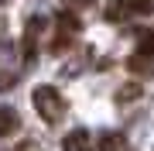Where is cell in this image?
I'll use <instances>...</instances> for the list:
<instances>
[{
  "label": "cell",
  "instance_id": "cell-1",
  "mask_svg": "<svg viewBox=\"0 0 154 151\" xmlns=\"http://www.w3.org/2000/svg\"><path fill=\"white\" fill-rule=\"evenodd\" d=\"M31 103H34V110H38V117L45 124H58L62 113H65V100H62V93L55 86H34Z\"/></svg>",
  "mask_w": 154,
  "mask_h": 151
},
{
  "label": "cell",
  "instance_id": "cell-11",
  "mask_svg": "<svg viewBox=\"0 0 154 151\" xmlns=\"http://www.w3.org/2000/svg\"><path fill=\"white\" fill-rule=\"evenodd\" d=\"M14 83H17V79H14V76H0V90H11V86H14Z\"/></svg>",
  "mask_w": 154,
  "mask_h": 151
},
{
  "label": "cell",
  "instance_id": "cell-4",
  "mask_svg": "<svg viewBox=\"0 0 154 151\" xmlns=\"http://www.w3.org/2000/svg\"><path fill=\"white\" fill-rule=\"evenodd\" d=\"M127 69H130L134 76H154V55H144V52H137V55L127 58Z\"/></svg>",
  "mask_w": 154,
  "mask_h": 151
},
{
  "label": "cell",
  "instance_id": "cell-2",
  "mask_svg": "<svg viewBox=\"0 0 154 151\" xmlns=\"http://www.w3.org/2000/svg\"><path fill=\"white\" fill-rule=\"evenodd\" d=\"M62 151H93V137H89V131H82V127L69 131V134L62 137Z\"/></svg>",
  "mask_w": 154,
  "mask_h": 151
},
{
  "label": "cell",
  "instance_id": "cell-5",
  "mask_svg": "<svg viewBox=\"0 0 154 151\" xmlns=\"http://www.w3.org/2000/svg\"><path fill=\"white\" fill-rule=\"evenodd\" d=\"M144 93V86L140 83H127V86H120V90H116V103H134V100H137V96Z\"/></svg>",
  "mask_w": 154,
  "mask_h": 151
},
{
  "label": "cell",
  "instance_id": "cell-3",
  "mask_svg": "<svg viewBox=\"0 0 154 151\" xmlns=\"http://www.w3.org/2000/svg\"><path fill=\"white\" fill-rule=\"evenodd\" d=\"M21 131V113L14 106H0V137H11Z\"/></svg>",
  "mask_w": 154,
  "mask_h": 151
},
{
  "label": "cell",
  "instance_id": "cell-8",
  "mask_svg": "<svg viewBox=\"0 0 154 151\" xmlns=\"http://www.w3.org/2000/svg\"><path fill=\"white\" fill-rule=\"evenodd\" d=\"M127 14H130V7H127V0H113V4L106 7V17H110V21H123Z\"/></svg>",
  "mask_w": 154,
  "mask_h": 151
},
{
  "label": "cell",
  "instance_id": "cell-9",
  "mask_svg": "<svg viewBox=\"0 0 154 151\" xmlns=\"http://www.w3.org/2000/svg\"><path fill=\"white\" fill-rule=\"evenodd\" d=\"M137 52L154 55V31H140V34H137Z\"/></svg>",
  "mask_w": 154,
  "mask_h": 151
},
{
  "label": "cell",
  "instance_id": "cell-10",
  "mask_svg": "<svg viewBox=\"0 0 154 151\" xmlns=\"http://www.w3.org/2000/svg\"><path fill=\"white\" fill-rule=\"evenodd\" d=\"M130 14H151L154 11V0H127Z\"/></svg>",
  "mask_w": 154,
  "mask_h": 151
},
{
  "label": "cell",
  "instance_id": "cell-6",
  "mask_svg": "<svg viewBox=\"0 0 154 151\" xmlns=\"http://www.w3.org/2000/svg\"><path fill=\"white\" fill-rule=\"evenodd\" d=\"M55 24H58V31H65V34H79V28H82V24H79V17L69 14V11H62V14L55 17Z\"/></svg>",
  "mask_w": 154,
  "mask_h": 151
},
{
  "label": "cell",
  "instance_id": "cell-7",
  "mask_svg": "<svg viewBox=\"0 0 154 151\" xmlns=\"http://www.w3.org/2000/svg\"><path fill=\"white\" fill-rule=\"evenodd\" d=\"M99 151H127V141L120 134H103L99 137Z\"/></svg>",
  "mask_w": 154,
  "mask_h": 151
}]
</instances>
